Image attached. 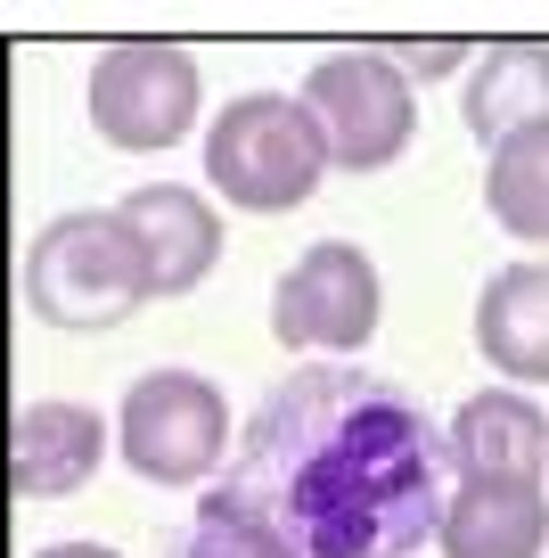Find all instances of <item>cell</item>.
I'll use <instances>...</instances> for the list:
<instances>
[{"label": "cell", "mask_w": 549, "mask_h": 558, "mask_svg": "<svg viewBox=\"0 0 549 558\" xmlns=\"http://www.w3.org/2000/svg\"><path fill=\"white\" fill-rule=\"evenodd\" d=\"M107 444H115V427L90 402H25L9 418V485L25 501H66L99 476Z\"/></svg>", "instance_id": "obj_10"}, {"label": "cell", "mask_w": 549, "mask_h": 558, "mask_svg": "<svg viewBox=\"0 0 549 558\" xmlns=\"http://www.w3.org/2000/svg\"><path fill=\"white\" fill-rule=\"evenodd\" d=\"M25 304H34L50 329H115L148 304V263H139V239L123 230L115 206L90 214H58L34 246H25Z\"/></svg>", "instance_id": "obj_2"}, {"label": "cell", "mask_w": 549, "mask_h": 558, "mask_svg": "<svg viewBox=\"0 0 549 558\" xmlns=\"http://www.w3.org/2000/svg\"><path fill=\"white\" fill-rule=\"evenodd\" d=\"M369 395V369H337V362H304L288 386H279L271 402H263L255 418H246L239 436V460H230L222 485L255 493L263 509H279V485H288L295 469H304L312 452H328L344 427V411Z\"/></svg>", "instance_id": "obj_8"}, {"label": "cell", "mask_w": 549, "mask_h": 558, "mask_svg": "<svg viewBox=\"0 0 549 558\" xmlns=\"http://www.w3.org/2000/svg\"><path fill=\"white\" fill-rule=\"evenodd\" d=\"M460 123L500 148L525 123H549V41H484L460 83Z\"/></svg>", "instance_id": "obj_14"}, {"label": "cell", "mask_w": 549, "mask_h": 558, "mask_svg": "<svg viewBox=\"0 0 549 558\" xmlns=\"http://www.w3.org/2000/svg\"><path fill=\"white\" fill-rule=\"evenodd\" d=\"M484 206L516 246H549V123H525L484 148Z\"/></svg>", "instance_id": "obj_15"}, {"label": "cell", "mask_w": 549, "mask_h": 558, "mask_svg": "<svg viewBox=\"0 0 549 558\" xmlns=\"http://www.w3.org/2000/svg\"><path fill=\"white\" fill-rule=\"evenodd\" d=\"M295 107L312 116L328 173H386L418 140V90L386 50H328L295 83Z\"/></svg>", "instance_id": "obj_4"}, {"label": "cell", "mask_w": 549, "mask_h": 558, "mask_svg": "<svg viewBox=\"0 0 549 558\" xmlns=\"http://www.w3.org/2000/svg\"><path fill=\"white\" fill-rule=\"evenodd\" d=\"M115 214L139 239L148 296H190L197 279H213V263H222V214L206 206V190H190V181H148V190H132Z\"/></svg>", "instance_id": "obj_9"}, {"label": "cell", "mask_w": 549, "mask_h": 558, "mask_svg": "<svg viewBox=\"0 0 549 558\" xmlns=\"http://www.w3.org/2000/svg\"><path fill=\"white\" fill-rule=\"evenodd\" d=\"M271 518L304 558H411L443 525V436L411 395L369 378L337 444L279 485Z\"/></svg>", "instance_id": "obj_1"}, {"label": "cell", "mask_w": 549, "mask_h": 558, "mask_svg": "<svg viewBox=\"0 0 549 558\" xmlns=\"http://www.w3.org/2000/svg\"><path fill=\"white\" fill-rule=\"evenodd\" d=\"M90 132L123 157H156V148H181L197 132V107H206V74L181 41H115L90 66Z\"/></svg>", "instance_id": "obj_6"}, {"label": "cell", "mask_w": 549, "mask_h": 558, "mask_svg": "<svg viewBox=\"0 0 549 558\" xmlns=\"http://www.w3.org/2000/svg\"><path fill=\"white\" fill-rule=\"evenodd\" d=\"M328 181V157L312 140V116L295 90H239L206 123V190L239 214H295Z\"/></svg>", "instance_id": "obj_3"}, {"label": "cell", "mask_w": 549, "mask_h": 558, "mask_svg": "<svg viewBox=\"0 0 549 558\" xmlns=\"http://www.w3.org/2000/svg\"><path fill=\"white\" fill-rule=\"evenodd\" d=\"M476 353L500 369V386H549V255L476 288Z\"/></svg>", "instance_id": "obj_13"}, {"label": "cell", "mask_w": 549, "mask_h": 558, "mask_svg": "<svg viewBox=\"0 0 549 558\" xmlns=\"http://www.w3.org/2000/svg\"><path fill=\"white\" fill-rule=\"evenodd\" d=\"M402 66V83H443V74H460V58H476V50H460V41H394V50H386Z\"/></svg>", "instance_id": "obj_17"}, {"label": "cell", "mask_w": 549, "mask_h": 558, "mask_svg": "<svg viewBox=\"0 0 549 558\" xmlns=\"http://www.w3.org/2000/svg\"><path fill=\"white\" fill-rule=\"evenodd\" d=\"M443 558H541L549 550V493L525 476H460L435 525Z\"/></svg>", "instance_id": "obj_12"}, {"label": "cell", "mask_w": 549, "mask_h": 558, "mask_svg": "<svg viewBox=\"0 0 549 558\" xmlns=\"http://www.w3.org/2000/svg\"><path fill=\"white\" fill-rule=\"evenodd\" d=\"M255 558H304V550H295V534H288V525H263V542H255Z\"/></svg>", "instance_id": "obj_18"}, {"label": "cell", "mask_w": 549, "mask_h": 558, "mask_svg": "<svg viewBox=\"0 0 549 558\" xmlns=\"http://www.w3.org/2000/svg\"><path fill=\"white\" fill-rule=\"evenodd\" d=\"M263 525H271V509H263L255 493H239V485H222V476H213L206 501H197V518L172 534L164 558H255Z\"/></svg>", "instance_id": "obj_16"}, {"label": "cell", "mask_w": 549, "mask_h": 558, "mask_svg": "<svg viewBox=\"0 0 549 558\" xmlns=\"http://www.w3.org/2000/svg\"><path fill=\"white\" fill-rule=\"evenodd\" d=\"M115 460L164 493H197L230 469V402L206 369H148L115 411Z\"/></svg>", "instance_id": "obj_5"}, {"label": "cell", "mask_w": 549, "mask_h": 558, "mask_svg": "<svg viewBox=\"0 0 549 558\" xmlns=\"http://www.w3.org/2000/svg\"><path fill=\"white\" fill-rule=\"evenodd\" d=\"M34 558H123V550H107V542H50V550H34Z\"/></svg>", "instance_id": "obj_19"}, {"label": "cell", "mask_w": 549, "mask_h": 558, "mask_svg": "<svg viewBox=\"0 0 549 558\" xmlns=\"http://www.w3.org/2000/svg\"><path fill=\"white\" fill-rule=\"evenodd\" d=\"M378 313H386V279L353 239H312L271 288V337L288 353H312V362L361 353L378 337Z\"/></svg>", "instance_id": "obj_7"}, {"label": "cell", "mask_w": 549, "mask_h": 558, "mask_svg": "<svg viewBox=\"0 0 549 558\" xmlns=\"http://www.w3.org/2000/svg\"><path fill=\"white\" fill-rule=\"evenodd\" d=\"M443 469L451 476H525V485H541L549 476V411L525 386L467 395L443 427Z\"/></svg>", "instance_id": "obj_11"}]
</instances>
